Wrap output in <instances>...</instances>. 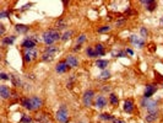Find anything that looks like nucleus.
<instances>
[{
	"instance_id": "obj_22",
	"label": "nucleus",
	"mask_w": 163,
	"mask_h": 123,
	"mask_svg": "<svg viewBox=\"0 0 163 123\" xmlns=\"http://www.w3.org/2000/svg\"><path fill=\"white\" fill-rule=\"evenodd\" d=\"M157 118H158L157 113H148V116H146V121L150 122V123H152V122H155Z\"/></svg>"
},
{
	"instance_id": "obj_10",
	"label": "nucleus",
	"mask_w": 163,
	"mask_h": 123,
	"mask_svg": "<svg viewBox=\"0 0 163 123\" xmlns=\"http://www.w3.org/2000/svg\"><path fill=\"white\" fill-rule=\"evenodd\" d=\"M31 105H32V111H34V110H38V108L42 107L43 102L39 97L33 96V97H31Z\"/></svg>"
},
{
	"instance_id": "obj_4",
	"label": "nucleus",
	"mask_w": 163,
	"mask_h": 123,
	"mask_svg": "<svg viewBox=\"0 0 163 123\" xmlns=\"http://www.w3.org/2000/svg\"><path fill=\"white\" fill-rule=\"evenodd\" d=\"M142 106L146 107V110L148 111V113H157L158 110V105L156 101H152L150 99H143L142 100Z\"/></svg>"
},
{
	"instance_id": "obj_8",
	"label": "nucleus",
	"mask_w": 163,
	"mask_h": 123,
	"mask_svg": "<svg viewBox=\"0 0 163 123\" xmlns=\"http://www.w3.org/2000/svg\"><path fill=\"white\" fill-rule=\"evenodd\" d=\"M94 106L97 108H104L107 106V99L102 96V95H99V96L94 99Z\"/></svg>"
},
{
	"instance_id": "obj_1",
	"label": "nucleus",
	"mask_w": 163,
	"mask_h": 123,
	"mask_svg": "<svg viewBox=\"0 0 163 123\" xmlns=\"http://www.w3.org/2000/svg\"><path fill=\"white\" fill-rule=\"evenodd\" d=\"M42 38H43V42L46 44H53L55 41H58L60 38V33H59L57 30H48L43 33Z\"/></svg>"
},
{
	"instance_id": "obj_32",
	"label": "nucleus",
	"mask_w": 163,
	"mask_h": 123,
	"mask_svg": "<svg viewBox=\"0 0 163 123\" xmlns=\"http://www.w3.org/2000/svg\"><path fill=\"white\" fill-rule=\"evenodd\" d=\"M141 35H142V37H146V36L148 35V32H147V30L145 29V27H141Z\"/></svg>"
},
{
	"instance_id": "obj_27",
	"label": "nucleus",
	"mask_w": 163,
	"mask_h": 123,
	"mask_svg": "<svg viewBox=\"0 0 163 123\" xmlns=\"http://www.w3.org/2000/svg\"><path fill=\"white\" fill-rule=\"evenodd\" d=\"M86 53H87V56L88 57H97V53H96V51H94V49L93 48H91V47H90V48H87V51H86Z\"/></svg>"
},
{
	"instance_id": "obj_25",
	"label": "nucleus",
	"mask_w": 163,
	"mask_h": 123,
	"mask_svg": "<svg viewBox=\"0 0 163 123\" xmlns=\"http://www.w3.org/2000/svg\"><path fill=\"white\" fill-rule=\"evenodd\" d=\"M109 76H110V73L108 71V70H103L101 73V75H99V78L103 79V80H106V79H109Z\"/></svg>"
},
{
	"instance_id": "obj_20",
	"label": "nucleus",
	"mask_w": 163,
	"mask_h": 123,
	"mask_svg": "<svg viewBox=\"0 0 163 123\" xmlns=\"http://www.w3.org/2000/svg\"><path fill=\"white\" fill-rule=\"evenodd\" d=\"M16 31L19 33H26L28 31V26L26 25H16Z\"/></svg>"
},
{
	"instance_id": "obj_19",
	"label": "nucleus",
	"mask_w": 163,
	"mask_h": 123,
	"mask_svg": "<svg viewBox=\"0 0 163 123\" xmlns=\"http://www.w3.org/2000/svg\"><path fill=\"white\" fill-rule=\"evenodd\" d=\"M94 51H96V53H97V57L98 56H104V47H103L102 44H97L96 47H94Z\"/></svg>"
},
{
	"instance_id": "obj_14",
	"label": "nucleus",
	"mask_w": 163,
	"mask_h": 123,
	"mask_svg": "<svg viewBox=\"0 0 163 123\" xmlns=\"http://www.w3.org/2000/svg\"><path fill=\"white\" fill-rule=\"evenodd\" d=\"M124 111L126 113H131L134 111V102H133V100H125V102H124Z\"/></svg>"
},
{
	"instance_id": "obj_36",
	"label": "nucleus",
	"mask_w": 163,
	"mask_h": 123,
	"mask_svg": "<svg viewBox=\"0 0 163 123\" xmlns=\"http://www.w3.org/2000/svg\"><path fill=\"white\" fill-rule=\"evenodd\" d=\"M80 48H81V46L80 44H76V47L74 48V51H80Z\"/></svg>"
},
{
	"instance_id": "obj_9",
	"label": "nucleus",
	"mask_w": 163,
	"mask_h": 123,
	"mask_svg": "<svg viewBox=\"0 0 163 123\" xmlns=\"http://www.w3.org/2000/svg\"><path fill=\"white\" fill-rule=\"evenodd\" d=\"M130 42L133 43L134 46L139 47V48H142L143 46H145V41L141 37H139V36H131V37H130Z\"/></svg>"
},
{
	"instance_id": "obj_40",
	"label": "nucleus",
	"mask_w": 163,
	"mask_h": 123,
	"mask_svg": "<svg viewBox=\"0 0 163 123\" xmlns=\"http://www.w3.org/2000/svg\"><path fill=\"white\" fill-rule=\"evenodd\" d=\"M81 123H82V122H81Z\"/></svg>"
},
{
	"instance_id": "obj_5",
	"label": "nucleus",
	"mask_w": 163,
	"mask_h": 123,
	"mask_svg": "<svg viewBox=\"0 0 163 123\" xmlns=\"http://www.w3.org/2000/svg\"><path fill=\"white\" fill-rule=\"evenodd\" d=\"M37 42H38L37 36H31V37L26 38L24 42H22V47L26 48V49H33V47L36 46Z\"/></svg>"
},
{
	"instance_id": "obj_33",
	"label": "nucleus",
	"mask_w": 163,
	"mask_h": 123,
	"mask_svg": "<svg viewBox=\"0 0 163 123\" xmlns=\"http://www.w3.org/2000/svg\"><path fill=\"white\" fill-rule=\"evenodd\" d=\"M10 15V12L9 11H1V14H0V17H1V19H4V17H6V16H9Z\"/></svg>"
},
{
	"instance_id": "obj_15",
	"label": "nucleus",
	"mask_w": 163,
	"mask_h": 123,
	"mask_svg": "<svg viewBox=\"0 0 163 123\" xmlns=\"http://www.w3.org/2000/svg\"><path fill=\"white\" fill-rule=\"evenodd\" d=\"M67 68H69V65H67L66 62H60V63H59V64L57 65L55 70H57V73H59V74H63V73H65V71L67 70Z\"/></svg>"
},
{
	"instance_id": "obj_3",
	"label": "nucleus",
	"mask_w": 163,
	"mask_h": 123,
	"mask_svg": "<svg viewBox=\"0 0 163 123\" xmlns=\"http://www.w3.org/2000/svg\"><path fill=\"white\" fill-rule=\"evenodd\" d=\"M69 111H67L66 106H60L59 110L57 111V120L60 122V123H67L69 122Z\"/></svg>"
},
{
	"instance_id": "obj_30",
	"label": "nucleus",
	"mask_w": 163,
	"mask_h": 123,
	"mask_svg": "<svg viewBox=\"0 0 163 123\" xmlns=\"http://www.w3.org/2000/svg\"><path fill=\"white\" fill-rule=\"evenodd\" d=\"M85 39H86V35H81L80 37H79V39H77V43H79V44H81Z\"/></svg>"
},
{
	"instance_id": "obj_28",
	"label": "nucleus",
	"mask_w": 163,
	"mask_h": 123,
	"mask_svg": "<svg viewBox=\"0 0 163 123\" xmlns=\"http://www.w3.org/2000/svg\"><path fill=\"white\" fill-rule=\"evenodd\" d=\"M71 35H72V32H71V31H66V32H65L64 35H63L61 39H63V41H67V39H69V38L71 37Z\"/></svg>"
},
{
	"instance_id": "obj_12",
	"label": "nucleus",
	"mask_w": 163,
	"mask_h": 123,
	"mask_svg": "<svg viewBox=\"0 0 163 123\" xmlns=\"http://www.w3.org/2000/svg\"><path fill=\"white\" fill-rule=\"evenodd\" d=\"M0 95H1V97L5 100V99L10 97L11 91H10V89H9L6 85H1V86H0Z\"/></svg>"
},
{
	"instance_id": "obj_18",
	"label": "nucleus",
	"mask_w": 163,
	"mask_h": 123,
	"mask_svg": "<svg viewBox=\"0 0 163 123\" xmlns=\"http://www.w3.org/2000/svg\"><path fill=\"white\" fill-rule=\"evenodd\" d=\"M96 67H98L99 69H106L108 67V60H106V59H98L96 62Z\"/></svg>"
},
{
	"instance_id": "obj_13",
	"label": "nucleus",
	"mask_w": 163,
	"mask_h": 123,
	"mask_svg": "<svg viewBox=\"0 0 163 123\" xmlns=\"http://www.w3.org/2000/svg\"><path fill=\"white\" fill-rule=\"evenodd\" d=\"M65 62L67 63V65L71 67V68H76V67L79 65V60H77V58L74 57V56H67Z\"/></svg>"
},
{
	"instance_id": "obj_38",
	"label": "nucleus",
	"mask_w": 163,
	"mask_h": 123,
	"mask_svg": "<svg viewBox=\"0 0 163 123\" xmlns=\"http://www.w3.org/2000/svg\"><path fill=\"white\" fill-rule=\"evenodd\" d=\"M4 32H5V29H4V26H3V25H1V35H3V33H4Z\"/></svg>"
},
{
	"instance_id": "obj_34",
	"label": "nucleus",
	"mask_w": 163,
	"mask_h": 123,
	"mask_svg": "<svg viewBox=\"0 0 163 123\" xmlns=\"http://www.w3.org/2000/svg\"><path fill=\"white\" fill-rule=\"evenodd\" d=\"M1 79H3V80H9V79H11V76L6 75L5 73H1Z\"/></svg>"
},
{
	"instance_id": "obj_35",
	"label": "nucleus",
	"mask_w": 163,
	"mask_h": 123,
	"mask_svg": "<svg viewBox=\"0 0 163 123\" xmlns=\"http://www.w3.org/2000/svg\"><path fill=\"white\" fill-rule=\"evenodd\" d=\"M113 123H125L123 120H119V118H114L113 120Z\"/></svg>"
},
{
	"instance_id": "obj_11",
	"label": "nucleus",
	"mask_w": 163,
	"mask_h": 123,
	"mask_svg": "<svg viewBox=\"0 0 163 123\" xmlns=\"http://www.w3.org/2000/svg\"><path fill=\"white\" fill-rule=\"evenodd\" d=\"M157 91V86L156 85H147L146 90H145V99H150L153 94Z\"/></svg>"
},
{
	"instance_id": "obj_26",
	"label": "nucleus",
	"mask_w": 163,
	"mask_h": 123,
	"mask_svg": "<svg viewBox=\"0 0 163 123\" xmlns=\"http://www.w3.org/2000/svg\"><path fill=\"white\" fill-rule=\"evenodd\" d=\"M101 120H104V121H110V120H114V117L109 113H102L101 115Z\"/></svg>"
},
{
	"instance_id": "obj_29",
	"label": "nucleus",
	"mask_w": 163,
	"mask_h": 123,
	"mask_svg": "<svg viewBox=\"0 0 163 123\" xmlns=\"http://www.w3.org/2000/svg\"><path fill=\"white\" fill-rule=\"evenodd\" d=\"M57 26H58V29H64V27L66 26V24H65V22L63 21V20H60V21H59L58 24H57Z\"/></svg>"
},
{
	"instance_id": "obj_23",
	"label": "nucleus",
	"mask_w": 163,
	"mask_h": 123,
	"mask_svg": "<svg viewBox=\"0 0 163 123\" xmlns=\"http://www.w3.org/2000/svg\"><path fill=\"white\" fill-rule=\"evenodd\" d=\"M15 38H16L15 36H10V37H6L3 42H4V44H12L13 42H15Z\"/></svg>"
},
{
	"instance_id": "obj_39",
	"label": "nucleus",
	"mask_w": 163,
	"mask_h": 123,
	"mask_svg": "<svg viewBox=\"0 0 163 123\" xmlns=\"http://www.w3.org/2000/svg\"><path fill=\"white\" fill-rule=\"evenodd\" d=\"M162 22H163V19H162Z\"/></svg>"
},
{
	"instance_id": "obj_21",
	"label": "nucleus",
	"mask_w": 163,
	"mask_h": 123,
	"mask_svg": "<svg viewBox=\"0 0 163 123\" xmlns=\"http://www.w3.org/2000/svg\"><path fill=\"white\" fill-rule=\"evenodd\" d=\"M109 101H110V103L113 105V106H118V103H119V100H118V97H117L115 94H110Z\"/></svg>"
},
{
	"instance_id": "obj_17",
	"label": "nucleus",
	"mask_w": 163,
	"mask_h": 123,
	"mask_svg": "<svg viewBox=\"0 0 163 123\" xmlns=\"http://www.w3.org/2000/svg\"><path fill=\"white\" fill-rule=\"evenodd\" d=\"M21 105L26 108V110L32 111V105H31V99H28V97L22 99V100H21Z\"/></svg>"
},
{
	"instance_id": "obj_37",
	"label": "nucleus",
	"mask_w": 163,
	"mask_h": 123,
	"mask_svg": "<svg viewBox=\"0 0 163 123\" xmlns=\"http://www.w3.org/2000/svg\"><path fill=\"white\" fill-rule=\"evenodd\" d=\"M126 53H129L130 56H133V54H134V52L131 51V49H126Z\"/></svg>"
},
{
	"instance_id": "obj_7",
	"label": "nucleus",
	"mask_w": 163,
	"mask_h": 123,
	"mask_svg": "<svg viewBox=\"0 0 163 123\" xmlns=\"http://www.w3.org/2000/svg\"><path fill=\"white\" fill-rule=\"evenodd\" d=\"M38 57V52L36 51V49H27V52L25 53V62H32L36 58Z\"/></svg>"
},
{
	"instance_id": "obj_31",
	"label": "nucleus",
	"mask_w": 163,
	"mask_h": 123,
	"mask_svg": "<svg viewBox=\"0 0 163 123\" xmlns=\"http://www.w3.org/2000/svg\"><path fill=\"white\" fill-rule=\"evenodd\" d=\"M31 122V118L28 116H24L22 117V123H30Z\"/></svg>"
},
{
	"instance_id": "obj_2",
	"label": "nucleus",
	"mask_w": 163,
	"mask_h": 123,
	"mask_svg": "<svg viewBox=\"0 0 163 123\" xmlns=\"http://www.w3.org/2000/svg\"><path fill=\"white\" fill-rule=\"evenodd\" d=\"M58 52H59L58 47H55V46H51V47H48L46 51H44L43 56H42V59L44 62H52L53 59L55 58Z\"/></svg>"
},
{
	"instance_id": "obj_24",
	"label": "nucleus",
	"mask_w": 163,
	"mask_h": 123,
	"mask_svg": "<svg viewBox=\"0 0 163 123\" xmlns=\"http://www.w3.org/2000/svg\"><path fill=\"white\" fill-rule=\"evenodd\" d=\"M99 33H104V32H108V31H110V26L108 25H104V26H101L99 29L97 30Z\"/></svg>"
},
{
	"instance_id": "obj_6",
	"label": "nucleus",
	"mask_w": 163,
	"mask_h": 123,
	"mask_svg": "<svg viewBox=\"0 0 163 123\" xmlns=\"http://www.w3.org/2000/svg\"><path fill=\"white\" fill-rule=\"evenodd\" d=\"M93 97H94V91H93V90H87V91H86V92L84 94L82 101H84V105H85L86 107H88V106H91V105H92Z\"/></svg>"
},
{
	"instance_id": "obj_16",
	"label": "nucleus",
	"mask_w": 163,
	"mask_h": 123,
	"mask_svg": "<svg viewBox=\"0 0 163 123\" xmlns=\"http://www.w3.org/2000/svg\"><path fill=\"white\" fill-rule=\"evenodd\" d=\"M141 3L143 4V5L147 6L148 11H153V10H155V7H156V3L153 1V0H142Z\"/></svg>"
}]
</instances>
